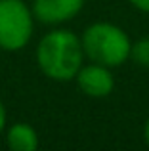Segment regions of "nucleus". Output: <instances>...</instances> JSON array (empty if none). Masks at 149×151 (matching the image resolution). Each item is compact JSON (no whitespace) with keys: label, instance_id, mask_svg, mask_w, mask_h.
<instances>
[{"label":"nucleus","instance_id":"nucleus-1","mask_svg":"<svg viewBox=\"0 0 149 151\" xmlns=\"http://www.w3.org/2000/svg\"><path fill=\"white\" fill-rule=\"evenodd\" d=\"M34 58L44 77L57 82L74 81L86 59L80 37L67 29H54L46 33L38 40Z\"/></svg>","mask_w":149,"mask_h":151},{"label":"nucleus","instance_id":"nucleus-2","mask_svg":"<svg viewBox=\"0 0 149 151\" xmlns=\"http://www.w3.org/2000/svg\"><path fill=\"white\" fill-rule=\"evenodd\" d=\"M84 58L105 67H119L130 59L132 40L122 27L109 21H96L80 35Z\"/></svg>","mask_w":149,"mask_h":151},{"label":"nucleus","instance_id":"nucleus-4","mask_svg":"<svg viewBox=\"0 0 149 151\" xmlns=\"http://www.w3.org/2000/svg\"><path fill=\"white\" fill-rule=\"evenodd\" d=\"M74 81H77L78 90L88 98H107L115 90V77L111 73V67L94 61L82 65Z\"/></svg>","mask_w":149,"mask_h":151},{"label":"nucleus","instance_id":"nucleus-7","mask_svg":"<svg viewBox=\"0 0 149 151\" xmlns=\"http://www.w3.org/2000/svg\"><path fill=\"white\" fill-rule=\"evenodd\" d=\"M130 59H134L142 67H149V37H143L140 40L132 42Z\"/></svg>","mask_w":149,"mask_h":151},{"label":"nucleus","instance_id":"nucleus-5","mask_svg":"<svg viewBox=\"0 0 149 151\" xmlns=\"http://www.w3.org/2000/svg\"><path fill=\"white\" fill-rule=\"evenodd\" d=\"M84 8V0H33V15L44 25H59L74 19Z\"/></svg>","mask_w":149,"mask_h":151},{"label":"nucleus","instance_id":"nucleus-3","mask_svg":"<svg viewBox=\"0 0 149 151\" xmlns=\"http://www.w3.org/2000/svg\"><path fill=\"white\" fill-rule=\"evenodd\" d=\"M33 10L23 0H0V50H23L33 38Z\"/></svg>","mask_w":149,"mask_h":151},{"label":"nucleus","instance_id":"nucleus-10","mask_svg":"<svg viewBox=\"0 0 149 151\" xmlns=\"http://www.w3.org/2000/svg\"><path fill=\"white\" fill-rule=\"evenodd\" d=\"M143 140H145V144L149 145V119L145 121V124H143Z\"/></svg>","mask_w":149,"mask_h":151},{"label":"nucleus","instance_id":"nucleus-6","mask_svg":"<svg viewBox=\"0 0 149 151\" xmlns=\"http://www.w3.org/2000/svg\"><path fill=\"white\" fill-rule=\"evenodd\" d=\"M6 145L11 151H37L40 145L37 130L27 122H14L6 130Z\"/></svg>","mask_w":149,"mask_h":151},{"label":"nucleus","instance_id":"nucleus-8","mask_svg":"<svg viewBox=\"0 0 149 151\" xmlns=\"http://www.w3.org/2000/svg\"><path fill=\"white\" fill-rule=\"evenodd\" d=\"M136 10L143 12V14H149V0H128Z\"/></svg>","mask_w":149,"mask_h":151},{"label":"nucleus","instance_id":"nucleus-9","mask_svg":"<svg viewBox=\"0 0 149 151\" xmlns=\"http://www.w3.org/2000/svg\"><path fill=\"white\" fill-rule=\"evenodd\" d=\"M6 121H8V113H6V107H4L2 100H0V134L6 128Z\"/></svg>","mask_w":149,"mask_h":151}]
</instances>
